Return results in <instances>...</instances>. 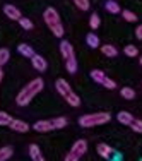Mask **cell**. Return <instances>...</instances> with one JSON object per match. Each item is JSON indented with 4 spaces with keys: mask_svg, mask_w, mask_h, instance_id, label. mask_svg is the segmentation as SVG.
<instances>
[{
    "mask_svg": "<svg viewBox=\"0 0 142 161\" xmlns=\"http://www.w3.org/2000/svg\"><path fill=\"white\" fill-rule=\"evenodd\" d=\"M43 86H45V84H43V79H41V77L33 79L26 87H22V91H19V94H17V98H16L17 105L19 106L29 105V103H31V99L36 96L40 91H43Z\"/></svg>",
    "mask_w": 142,
    "mask_h": 161,
    "instance_id": "6da1fadb",
    "label": "cell"
},
{
    "mask_svg": "<svg viewBox=\"0 0 142 161\" xmlns=\"http://www.w3.org/2000/svg\"><path fill=\"white\" fill-rule=\"evenodd\" d=\"M43 19H45V22H46V26L50 28V31L55 34L57 38L63 36V26H62V22H60V16L53 7H48V9L45 10Z\"/></svg>",
    "mask_w": 142,
    "mask_h": 161,
    "instance_id": "7a4b0ae2",
    "label": "cell"
},
{
    "mask_svg": "<svg viewBox=\"0 0 142 161\" xmlns=\"http://www.w3.org/2000/svg\"><path fill=\"white\" fill-rule=\"evenodd\" d=\"M111 120V115L106 112H99V113H89V115H82L79 118V125L80 127H96V125H103L108 124Z\"/></svg>",
    "mask_w": 142,
    "mask_h": 161,
    "instance_id": "3957f363",
    "label": "cell"
},
{
    "mask_svg": "<svg viewBox=\"0 0 142 161\" xmlns=\"http://www.w3.org/2000/svg\"><path fill=\"white\" fill-rule=\"evenodd\" d=\"M55 87H57V91L60 93V96H63V99L68 103V105H72V106H80V98L74 93V91H72V87L68 86L67 80L58 79V80L55 82Z\"/></svg>",
    "mask_w": 142,
    "mask_h": 161,
    "instance_id": "277c9868",
    "label": "cell"
},
{
    "mask_svg": "<svg viewBox=\"0 0 142 161\" xmlns=\"http://www.w3.org/2000/svg\"><path fill=\"white\" fill-rule=\"evenodd\" d=\"M91 77H93V80H94V82L101 84L103 87H106V89H115V87H117V82H115L113 79L106 77V75H105V72L98 70V69H94V70H91Z\"/></svg>",
    "mask_w": 142,
    "mask_h": 161,
    "instance_id": "5b68a950",
    "label": "cell"
},
{
    "mask_svg": "<svg viewBox=\"0 0 142 161\" xmlns=\"http://www.w3.org/2000/svg\"><path fill=\"white\" fill-rule=\"evenodd\" d=\"M86 151H87V142H86L84 139L75 141L74 146H72V149H70V153H72V154H75L77 158L84 156V154H86Z\"/></svg>",
    "mask_w": 142,
    "mask_h": 161,
    "instance_id": "8992f818",
    "label": "cell"
},
{
    "mask_svg": "<svg viewBox=\"0 0 142 161\" xmlns=\"http://www.w3.org/2000/svg\"><path fill=\"white\" fill-rule=\"evenodd\" d=\"M33 130L34 132H52V130H55V127H53L52 120H38L33 125Z\"/></svg>",
    "mask_w": 142,
    "mask_h": 161,
    "instance_id": "52a82bcc",
    "label": "cell"
},
{
    "mask_svg": "<svg viewBox=\"0 0 142 161\" xmlns=\"http://www.w3.org/2000/svg\"><path fill=\"white\" fill-rule=\"evenodd\" d=\"M3 14L9 19H14V21H19V19L22 17L21 10H19L16 5H12V3H5V5H3Z\"/></svg>",
    "mask_w": 142,
    "mask_h": 161,
    "instance_id": "ba28073f",
    "label": "cell"
},
{
    "mask_svg": "<svg viewBox=\"0 0 142 161\" xmlns=\"http://www.w3.org/2000/svg\"><path fill=\"white\" fill-rule=\"evenodd\" d=\"M60 53H62V57H63L65 62H67V60H70V58H75L74 48H72V45L68 43V41H62V43H60Z\"/></svg>",
    "mask_w": 142,
    "mask_h": 161,
    "instance_id": "9c48e42d",
    "label": "cell"
},
{
    "mask_svg": "<svg viewBox=\"0 0 142 161\" xmlns=\"http://www.w3.org/2000/svg\"><path fill=\"white\" fill-rule=\"evenodd\" d=\"M9 127L12 129L14 132H19V134H24V132H28V130H29V125L26 124L24 120H19V118H14V120L10 122Z\"/></svg>",
    "mask_w": 142,
    "mask_h": 161,
    "instance_id": "30bf717a",
    "label": "cell"
},
{
    "mask_svg": "<svg viewBox=\"0 0 142 161\" xmlns=\"http://www.w3.org/2000/svg\"><path fill=\"white\" fill-rule=\"evenodd\" d=\"M96 151H98V154L101 156L103 159H110L111 154H113V147L108 146V144H105V142H101V144L96 146Z\"/></svg>",
    "mask_w": 142,
    "mask_h": 161,
    "instance_id": "8fae6325",
    "label": "cell"
},
{
    "mask_svg": "<svg viewBox=\"0 0 142 161\" xmlns=\"http://www.w3.org/2000/svg\"><path fill=\"white\" fill-rule=\"evenodd\" d=\"M31 64H33V67L36 69V70H40V72H43V70H46V60L43 58V57H40V55H34L31 57Z\"/></svg>",
    "mask_w": 142,
    "mask_h": 161,
    "instance_id": "7c38bea8",
    "label": "cell"
},
{
    "mask_svg": "<svg viewBox=\"0 0 142 161\" xmlns=\"http://www.w3.org/2000/svg\"><path fill=\"white\" fill-rule=\"evenodd\" d=\"M29 156H31L33 161H46L43 156H41L40 146H36V144H29Z\"/></svg>",
    "mask_w": 142,
    "mask_h": 161,
    "instance_id": "4fadbf2b",
    "label": "cell"
},
{
    "mask_svg": "<svg viewBox=\"0 0 142 161\" xmlns=\"http://www.w3.org/2000/svg\"><path fill=\"white\" fill-rule=\"evenodd\" d=\"M17 52L21 53L22 57H28V58H31V57L34 55V50L29 47V45H26V43H21V45H19V47H17Z\"/></svg>",
    "mask_w": 142,
    "mask_h": 161,
    "instance_id": "5bb4252c",
    "label": "cell"
},
{
    "mask_svg": "<svg viewBox=\"0 0 142 161\" xmlns=\"http://www.w3.org/2000/svg\"><path fill=\"white\" fill-rule=\"evenodd\" d=\"M12 153H14V149L10 147V146H3V147H0V161H7V159H10Z\"/></svg>",
    "mask_w": 142,
    "mask_h": 161,
    "instance_id": "9a60e30c",
    "label": "cell"
},
{
    "mask_svg": "<svg viewBox=\"0 0 142 161\" xmlns=\"http://www.w3.org/2000/svg\"><path fill=\"white\" fill-rule=\"evenodd\" d=\"M117 118H118V122H120V124H123V125H130V122L134 120V117L128 112H120V113L117 115Z\"/></svg>",
    "mask_w": 142,
    "mask_h": 161,
    "instance_id": "2e32d148",
    "label": "cell"
},
{
    "mask_svg": "<svg viewBox=\"0 0 142 161\" xmlns=\"http://www.w3.org/2000/svg\"><path fill=\"white\" fill-rule=\"evenodd\" d=\"M105 7H106V10H108L110 14H118V12H122L120 5H118L115 0H108V2L105 3Z\"/></svg>",
    "mask_w": 142,
    "mask_h": 161,
    "instance_id": "e0dca14e",
    "label": "cell"
},
{
    "mask_svg": "<svg viewBox=\"0 0 142 161\" xmlns=\"http://www.w3.org/2000/svg\"><path fill=\"white\" fill-rule=\"evenodd\" d=\"M86 43H87V47H91V48H98L99 47V38L96 36L94 33H89L86 36Z\"/></svg>",
    "mask_w": 142,
    "mask_h": 161,
    "instance_id": "ac0fdd59",
    "label": "cell"
},
{
    "mask_svg": "<svg viewBox=\"0 0 142 161\" xmlns=\"http://www.w3.org/2000/svg\"><path fill=\"white\" fill-rule=\"evenodd\" d=\"M101 53L106 57H117L118 55V50L115 47H111V45H103L101 47Z\"/></svg>",
    "mask_w": 142,
    "mask_h": 161,
    "instance_id": "d6986e66",
    "label": "cell"
},
{
    "mask_svg": "<svg viewBox=\"0 0 142 161\" xmlns=\"http://www.w3.org/2000/svg\"><path fill=\"white\" fill-rule=\"evenodd\" d=\"M52 122H53V127H55V129H63L65 125H67V118H65V117L52 118Z\"/></svg>",
    "mask_w": 142,
    "mask_h": 161,
    "instance_id": "ffe728a7",
    "label": "cell"
},
{
    "mask_svg": "<svg viewBox=\"0 0 142 161\" xmlns=\"http://www.w3.org/2000/svg\"><path fill=\"white\" fill-rule=\"evenodd\" d=\"M122 96H123L125 99H134L135 98V91L132 89V87H122Z\"/></svg>",
    "mask_w": 142,
    "mask_h": 161,
    "instance_id": "44dd1931",
    "label": "cell"
},
{
    "mask_svg": "<svg viewBox=\"0 0 142 161\" xmlns=\"http://www.w3.org/2000/svg\"><path fill=\"white\" fill-rule=\"evenodd\" d=\"M130 127H132L134 132L142 134V120H140V118H134V120L130 122Z\"/></svg>",
    "mask_w": 142,
    "mask_h": 161,
    "instance_id": "7402d4cb",
    "label": "cell"
},
{
    "mask_svg": "<svg viewBox=\"0 0 142 161\" xmlns=\"http://www.w3.org/2000/svg\"><path fill=\"white\" fill-rule=\"evenodd\" d=\"M123 52H125L127 57H137L139 55V50H137V47H134V45H127Z\"/></svg>",
    "mask_w": 142,
    "mask_h": 161,
    "instance_id": "603a6c76",
    "label": "cell"
},
{
    "mask_svg": "<svg viewBox=\"0 0 142 161\" xmlns=\"http://www.w3.org/2000/svg\"><path fill=\"white\" fill-rule=\"evenodd\" d=\"M65 67H67V70L70 72V74H74V72L77 70V60H75V58L67 60V62H65Z\"/></svg>",
    "mask_w": 142,
    "mask_h": 161,
    "instance_id": "cb8c5ba5",
    "label": "cell"
},
{
    "mask_svg": "<svg viewBox=\"0 0 142 161\" xmlns=\"http://www.w3.org/2000/svg\"><path fill=\"white\" fill-rule=\"evenodd\" d=\"M14 118L10 117L9 113L5 112H0V125H10V122H12Z\"/></svg>",
    "mask_w": 142,
    "mask_h": 161,
    "instance_id": "d4e9b609",
    "label": "cell"
},
{
    "mask_svg": "<svg viewBox=\"0 0 142 161\" xmlns=\"http://www.w3.org/2000/svg\"><path fill=\"white\" fill-rule=\"evenodd\" d=\"M122 16H123V19L128 21V22H135L137 21V16L134 12H130V10H122Z\"/></svg>",
    "mask_w": 142,
    "mask_h": 161,
    "instance_id": "484cf974",
    "label": "cell"
},
{
    "mask_svg": "<svg viewBox=\"0 0 142 161\" xmlns=\"http://www.w3.org/2000/svg\"><path fill=\"white\" fill-rule=\"evenodd\" d=\"M9 57H10V53H9V50H7V48H2V50H0V65L7 64Z\"/></svg>",
    "mask_w": 142,
    "mask_h": 161,
    "instance_id": "4316f807",
    "label": "cell"
},
{
    "mask_svg": "<svg viewBox=\"0 0 142 161\" xmlns=\"http://www.w3.org/2000/svg\"><path fill=\"white\" fill-rule=\"evenodd\" d=\"M99 22H101V21H99V16H98V14H93L91 19H89V26L93 29H98L99 28Z\"/></svg>",
    "mask_w": 142,
    "mask_h": 161,
    "instance_id": "83f0119b",
    "label": "cell"
},
{
    "mask_svg": "<svg viewBox=\"0 0 142 161\" xmlns=\"http://www.w3.org/2000/svg\"><path fill=\"white\" fill-rule=\"evenodd\" d=\"M74 3L77 5V9H80V10H87V9H89V0H74Z\"/></svg>",
    "mask_w": 142,
    "mask_h": 161,
    "instance_id": "f1b7e54d",
    "label": "cell"
},
{
    "mask_svg": "<svg viewBox=\"0 0 142 161\" xmlns=\"http://www.w3.org/2000/svg\"><path fill=\"white\" fill-rule=\"evenodd\" d=\"M19 24H21V28H24V29H33V22L29 21L28 17H21L19 19Z\"/></svg>",
    "mask_w": 142,
    "mask_h": 161,
    "instance_id": "f546056e",
    "label": "cell"
},
{
    "mask_svg": "<svg viewBox=\"0 0 142 161\" xmlns=\"http://www.w3.org/2000/svg\"><path fill=\"white\" fill-rule=\"evenodd\" d=\"M79 159H80V158H77L75 154H72V153L68 151V154L65 156V159H63V161H79Z\"/></svg>",
    "mask_w": 142,
    "mask_h": 161,
    "instance_id": "4dcf8cb0",
    "label": "cell"
},
{
    "mask_svg": "<svg viewBox=\"0 0 142 161\" xmlns=\"http://www.w3.org/2000/svg\"><path fill=\"white\" fill-rule=\"evenodd\" d=\"M135 36L139 38V40H142V24H140V26H137V29H135Z\"/></svg>",
    "mask_w": 142,
    "mask_h": 161,
    "instance_id": "1f68e13d",
    "label": "cell"
},
{
    "mask_svg": "<svg viewBox=\"0 0 142 161\" xmlns=\"http://www.w3.org/2000/svg\"><path fill=\"white\" fill-rule=\"evenodd\" d=\"M3 79V72H2V65H0V80Z\"/></svg>",
    "mask_w": 142,
    "mask_h": 161,
    "instance_id": "d6a6232c",
    "label": "cell"
},
{
    "mask_svg": "<svg viewBox=\"0 0 142 161\" xmlns=\"http://www.w3.org/2000/svg\"><path fill=\"white\" fill-rule=\"evenodd\" d=\"M140 65H142V57H140Z\"/></svg>",
    "mask_w": 142,
    "mask_h": 161,
    "instance_id": "836d02e7",
    "label": "cell"
}]
</instances>
